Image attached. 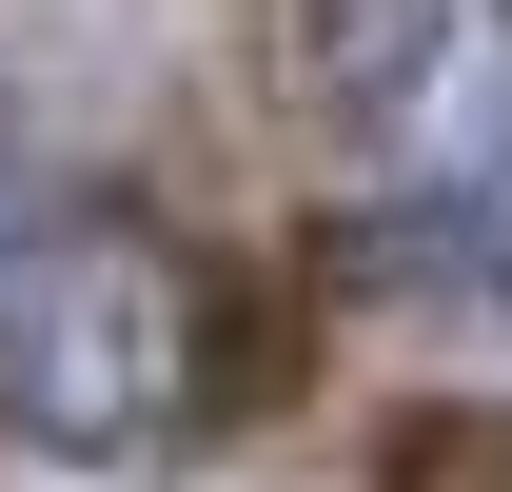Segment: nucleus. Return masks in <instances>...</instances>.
Instances as JSON below:
<instances>
[{"label":"nucleus","mask_w":512,"mask_h":492,"mask_svg":"<svg viewBox=\"0 0 512 492\" xmlns=\"http://www.w3.org/2000/svg\"><path fill=\"white\" fill-rule=\"evenodd\" d=\"M237 394V276L178 197H40L0 237V453L40 473H158Z\"/></svg>","instance_id":"obj_1"},{"label":"nucleus","mask_w":512,"mask_h":492,"mask_svg":"<svg viewBox=\"0 0 512 492\" xmlns=\"http://www.w3.org/2000/svg\"><path fill=\"white\" fill-rule=\"evenodd\" d=\"M493 0H256V79L276 119L375 158L394 197H493L512 178V99H493Z\"/></svg>","instance_id":"obj_2"},{"label":"nucleus","mask_w":512,"mask_h":492,"mask_svg":"<svg viewBox=\"0 0 512 492\" xmlns=\"http://www.w3.org/2000/svg\"><path fill=\"white\" fill-rule=\"evenodd\" d=\"M375 492H512V414H414L375 453Z\"/></svg>","instance_id":"obj_3"},{"label":"nucleus","mask_w":512,"mask_h":492,"mask_svg":"<svg viewBox=\"0 0 512 492\" xmlns=\"http://www.w3.org/2000/svg\"><path fill=\"white\" fill-rule=\"evenodd\" d=\"M20 217H40V197H20V119H0V237H20Z\"/></svg>","instance_id":"obj_4"}]
</instances>
